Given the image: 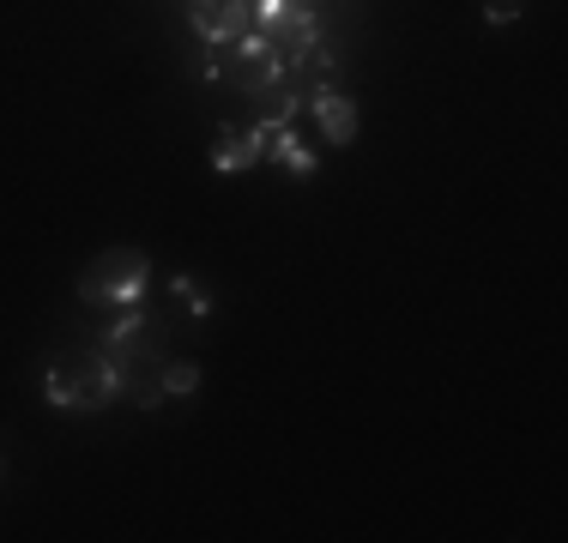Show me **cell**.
I'll list each match as a JSON object with an SVG mask.
<instances>
[{
	"mask_svg": "<svg viewBox=\"0 0 568 543\" xmlns=\"http://www.w3.org/2000/svg\"><path fill=\"white\" fill-rule=\"evenodd\" d=\"M152 296V260L140 248H110L103 260L79 272V303L85 308H133Z\"/></svg>",
	"mask_w": 568,
	"mask_h": 543,
	"instance_id": "1",
	"label": "cell"
},
{
	"mask_svg": "<svg viewBox=\"0 0 568 543\" xmlns=\"http://www.w3.org/2000/svg\"><path fill=\"white\" fill-rule=\"evenodd\" d=\"M224 54H230V79H236V85L248 91V98H266V91H278V85H284V54H278L273 37L242 31Z\"/></svg>",
	"mask_w": 568,
	"mask_h": 543,
	"instance_id": "2",
	"label": "cell"
},
{
	"mask_svg": "<svg viewBox=\"0 0 568 543\" xmlns=\"http://www.w3.org/2000/svg\"><path fill=\"white\" fill-rule=\"evenodd\" d=\"M303 109L315 115V127H321V140L327 145H357V127H363V115H357V98L351 91H339L333 79H315V85L303 91Z\"/></svg>",
	"mask_w": 568,
	"mask_h": 543,
	"instance_id": "3",
	"label": "cell"
},
{
	"mask_svg": "<svg viewBox=\"0 0 568 543\" xmlns=\"http://www.w3.org/2000/svg\"><path fill=\"white\" fill-rule=\"evenodd\" d=\"M103 350H115V357H128V362L164 357V315H152L145 303H133V308H115L110 332H103Z\"/></svg>",
	"mask_w": 568,
	"mask_h": 543,
	"instance_id": "4",
	"label": "cell"
},
{
	"mask_svg": "<svg viewBox=\"0 0 568 543\" xmlns=\"http://www.w3.org/2000/svg\"><path fill=\"white\" fill-rule=\"evenodd\" d=\"M187 24L206 49H230L242 31H254V7L248 0H187Z\"/></svg>",
	"mask_w": 568,
	"mask_h": 543,
	"instance_id": "5",
	"label": "cell"
},
{
	"mask_svg": "<svg viewBox=\"0 0 568 543\" xmlns=\"http://www.w3.org/2000/svg\"><path fill=\"white\" fill-rule=\"evenodd\" d=\"M266 140H273L266 121H254V127L224 121L219 140H212V170H219V175H242V170H254V163H266Z\"/></svg>",
	"mask_w": 568,
	"mask_h": 543,
	"instance_id": "6",
	"label": "cell"
},
{
	"mask_svg": "<svg viewBox=\"0 0 568 543\" xmlns=\"http://www.w3.org/2000/svg\"><path fill=\"white\" fill-rule=\"evenodd\" d=\"M266 163H278L284 175H296V182H315V175H321V152H315V145H303V133H296V127H278L273 140H266Z\"/></svg>",
	"mask_w": 568,
	"mask_h": 543,
	"instance_id": "7",
	"label": "cell"
},
{
	"mask_svg": "<svg viewBox=\"0 0 568 543\" xmlns=\"http://www.w3.org/2000/svg\"><path fill=\"white\" fill-rule=\"evenodd\" d=\"M43 404L73 411V417H98V411H91V392L79 387V375L67 369V362H43Z\"/></svg>",
	"mask_w": 568,
	"mask_h": 543,
	"instance_id": "8",
	"label": "cell"
},
{
	"mask_svg": "<svg viewBox=\"0 0 568 543\" xmlns=\"http://www.w3.org/2000/svg\"><path fill=\"white\" fill-rule=\"evenodd\" d=\"M158 387H164V399H194L200 392V362H170V357H158Z\"/></svg>",
	"mask_w": 568,
	"mask_h": 543,
	"instance_id": "9",
	"label": "cell"
},
{
	"mask_svg": "<svg viewBox=\"0 0 568 543\" xmlns=\"http://www.w3.org/2000/svg\"><path fill=\"white\" fill-rule=\"evenodd\" d=\"M170 290H175V303H182V315H194V320H206V315H212V290H206L200 278L175 272V278H170Z\"/></svg>",
	"mask_w": 568,
	"mask_h": 543,
	"instance_id": "10",
	"label": "cell"
},
{
	"mask_svg": "<svg viewBox=\"0 0 568 543\" xmlns=\"http://www.w3.org/2000/svg\"><path fill=\"white\" fill-rule=\"evenodd\" d=\"M200 73H206V85H224V79H230V54L224 49H200Z\"/></svg>",
	"mask_w": 568,
	"mask_h": 543,
	"instance_id": "11",
	"label": "cell"
},
{
	"mask_svg": "<svg viewBox=\"0 0 568 543\" xmlns=\"http://www.w3.org/2000/svg\"><path fill=\"white\" fill-rule=\"evenodd\" d=\"M520 19V0H490V7H484V24H514Z\"/></svg>",
	"mask_w": 568,
	"mask_h": 543,
	"instance_id": "12",
	"label": "cell"
},
{
	"mask_svg": "<svg viewBox=\"0 0 568 543\" xmlns=\"http://www.w3.org/2000/svg\"><path fill=\"white\" fill-rule=\"evenodd\" d=\"M0 478H7V459H0Z\"/></svg>",
	"mask_w": 568,
	"mask_h": 543,
	"instance_id": "13",
	"label": "cell"
}]
</instances>
